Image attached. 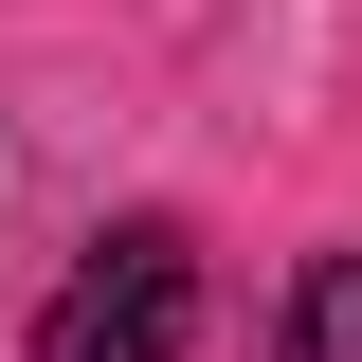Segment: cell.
Instances as JSON below:
<instances>
[{
    "mask_svg": "<svg viewBox=\"0 0 362 362\" xmlns=\"http://www.w3.org/2000/svg\"><path fill=\"white\" fill-rule=\"evenodd\" d=\"M181 344H199V254H181L163 218L90 235V254L54 272V308H37V362H181Z\"/></svg>",
    "mask_w": 362,
    "mask_h": 362,
    "instance_id": "cell-1",
    "label": "cell"
},
{
    "mask_svg": "<svg viewBox=\"0 0 362 362\" xmlns=\"http://www.w3.org/2000/svg\"><path fill=\"white\" fill-rule=\"evenodd\" d=\"M290 362H362V254H308V272H290Z\"/></svg>",
    "mask_w": 362,
    "mask_h": 362,
    "instance_id": "cell-2",
    "label": "cell"
}]
</instances>
